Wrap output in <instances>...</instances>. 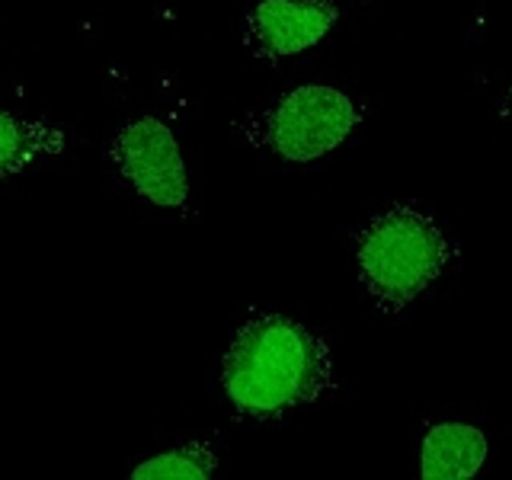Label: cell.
Here are the masks:
<instances>
[{
  "label": "cell",
  "instance_id": "6da1fadb",
  "mask_svg": "<svg viewBox=\"0 0 512 480\" xmlns=\"http://www.w3.org/2000/svg\"><path fill=\"white\" fill-rule=\"evenodd\" d=\"M221 394L240 423H282L340 391L330 343L298 317L250 308L218 368Z\"/></svg>",
  "mask_w": 512,
  "mask_h": 480
},
{
  "label": "cell",
  "instance_id": "7a4b0ae2",
  "mask_svg": "<svg viewBox=\"0 0 512 480\" xmlns=\"http://www.w3.org/2000/svg\"><path fill=\"white\" fill-rule=\"evenodd\" d=\"M352 272L384 317L407 314L461 260L458 240L420 202L375 208L349 237Z\"/></svg>",
  "mask_w": 512,
  "mask_h": 480
},
{
  "label": "cell",
  "instance_id": "3957f363",
  "mask_svg": "<svg viewBox=\"0 0 512 480\" xmlns=\"http://www.w3.org/2000/svg\"><path fill=\"white\" fill-rule=\"evenodd\" d=\"M368 116L372 106L359 96L324 80H308L234 116L231 135L237 144L279 164L308 167L340 151Z\"/></svg>",
  "mask_w": 512,
  "mask_h": 480
},
{
  "label": "cell",
  "instance_id": "277c9868",
  "mask_svg": "<svg viewBox=\"0 0 512 480\" xmlns=\"http://www.w3.org/2000/svg\"><path fill=\"white\" fill-rule=\"evenodd\" d=\"M103 157L132 196L164 212H189V167L180 141L164 119L144 112L122 122L109 135Z\"/></svg>",
  "mask_w": 512,
  "mask_h": 480
},
{
  "label": "cell",
  "instance_id": "5b68a950",
  "mask_svg": "<svg viewBox=\"0 0 512 480\" xmlns=\"http://www.w3.org/2000/svg\"><path fill=\"white\" fill-rule=\"evenodd\" d=\"M340 23L336 0H256L240 23V45L263 64L311 52Z\"/></svg>",
  "mask_w": 512,
  "mask_h": 480
},
{
  "label": "cell",
  "instance_id": "8992f818",
  "mask_svg": "<svg viewBox=\"0 0 512 480\" xmlns=\"http://www.w3.org/2000/svg\"><path fill=\"white\" fill-rule=\"evenodd\" d=\"M490 455L487 432L464 420L429 423L420 439V480H471Z\"/></svg>",
  "mask_w": 512,
  "mask_h": 480
},
{
  "label": "cell",
  "instance_id": "52a82bcc",
  "mask_svg": "<svg viewBox=\"0 0 512 480\" xmlns=\"http://www.w3.org/2000/svg\"><path fill=\"white\" fill-rule=\"evenodd\" d=\"M68 128L23 112L0 106V186L20 180L48 160H58L68 151Z\"/></svg>",
  "mask_w": 512,
  "mask_h": 480
},
{
  "label": "cell",
  "instance_id": "ba28073f",
  "mask_svg": "<svg viewBox=\"0 0 512 480\" xmlns=\"http://www.w3.org/2000/svg\"><path fill=\"white\" fill-rule=\"evenodd\" d=\"M221 468V445L215 436H196L180 445L141 458L128 477L132 480H212Z\"/></svg>",
  "mask_w": 512,
  "mask_h": 480
},
{
  "label": "cell",
  "instance_id": "9c48e42d",
  "mask_svg": "<svg viewBox=\"0 0 512 480\" xmlns=\"http://www.w3.org/2000/svg\"><path fill=\"white\" fill-rule=\"evenodd\" d=\"M496 122L512 132V80L506 84V90L500 93V100H496Z\"/></svg>",
  "mask_w": 512,
  "mask_h": 480
}]
</instances>
